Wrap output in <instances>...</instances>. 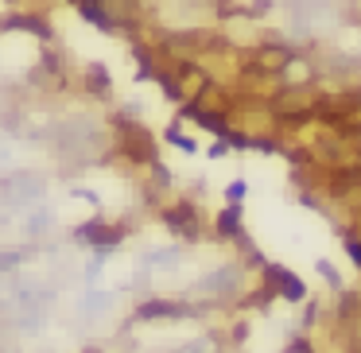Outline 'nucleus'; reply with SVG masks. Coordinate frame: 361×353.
Masks as SVG:
<instances>
[{
  "mask_svg": "<svg viewBox=\"0 0 361 353\" xmlns=\"http://www.w3.org/2000/svg\"><path fill=\"white\" fill-rule=\"evenodd\" d=\"M288 63H291V55H288V51H280V47L257 51V70L260 74H280V70H288Z\"/></svg>",
  "mask_w": 361,
  "mask_h": 353,
  "instance_id": "nucleus-2",
  "label": "nucleus"
},
{
  "mask_svg": "<svg viewBox=\"0 0 361 353\" xmlns=\"http://www.w3.org/2000/svg\"><path fill=\"white\" fill-rule=\"evenodd\" d=\"M121 148H125L128 159H136V163H148V159L156 156V144H152V136L144 132L140 125H121Z\"/></svg>",
  "mask_w": 361,
  "mask_h": 353,
  "instance_id": "nucleus-1",
  "label": "nucleus"
},
{
  "mask_svg": "<svg viewBox=\"0 0 361 353\" xmlns=\"http://www.w3.org/2000/svg\"><path fill=\"white\" fill-rule=\"evenodd\" d=\"M353 187H361V171H357V167H345V171L326 175V190H330V194H345V190H353Z\"/></svg>",
  "mask_w": 361,
  "mask_h": 353,
  "instance_id": "nucleus-3",
  "label": "nucleus"
},
{
  "mask_svg": "<svg viewBox=\"0 0 361 353\" xmlns=\"http://www.w3.org/2000/svg\"><path fill=\"white\" fill-rule=\"evenodd\" d=\"M350 256H353V260H357V264H361V244H350Z\"/></svg>",
  "mask_w": 361,
  "mask_h": 353,
  "instance_id": "nucleus-5",
  "label": "nucleus"
},
{
  "mask_svg": "<svg viewBox=\"0 0 361 353\" xmlns=\"http://www.w3.org/2000/svg\"><path fill=\"white\" fill-rule=\"evenodd\" d=\"M167 221H171V229H183L187 237L198 229V221H195V210H190V206H179V210H171V213H167Z\"/></svg>",
  "mask_w": 361,
  "mask_h": 353,
  "instance_id": "nucleus-4",
  "label": "nucleus"
}]
</instances>
